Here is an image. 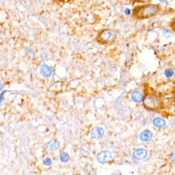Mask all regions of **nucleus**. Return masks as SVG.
Here are the masks:
<instances>
[{"instance_id":"1","label":"nucleus","mask_w":175,"mask_h":175,"mask_svg":"<svg viewBox=\"0 0 175 175\" xmlns=\"http://www.w3.org/2000/svg\"><path fill=\"white\" fill-rule=\"evenodd\" d=\"M162 9L159 4L147 3L137 5L132 11V18L136 20L147 19L158 15Z\"/></svg>"},{"instance_id":"2","label":"nucleus","mask_w":175,"mask_h":175,"mask_svg":"<svg viewBox=\"0 0 175 175\" xmlns=\"http://www.w3.org/2000/svg\"><path fill=\"white\" fill-rule=\"evenodd\" d=\"M117 37V32L114 29H106L101 31L97 37L99 42L103 44L112 43Z\"/></svg>"},{"instance_id":"3","label":"nucleus","mask_w":175,"mask_h":175,"mask_svg":"<svg viewBox=\"0 0 175 175\" xmlns=\"http://www.w3.org/2000/svg\"><path fill=\"white\" fill-rule=\"evenodd\" d=\"M144 104L146 108L155 109L158 107L160 100L158 96L154 93L147 94L144 99Z\"/></svg>"},{"instance_id":"4","label":"nucleus","mask_w":175,"mask_h":175,"mask_svg":"<svg viewBox=\"0 0 175 175\" xmlns=\"http://www.w3.org/2000/svg\"><path fill=\"white\" fill-rule=\"evenodd\" d=\"M97 158L99 162L103 164L111 158V154L110 151H101L98 154Z\"/></svg>"},{"instance_id":"5","label":"nucleus","mask_w":175,"mask_h":175,"mask_svg":"<svg viewBox=\"0 0 175 175\" xmlns=\"http://www.w3.org/2000/svg\"><path fill=\"white\" fill-rule=\"evenodd\" d=\"M147 155V151L145 149H138L134 153V157L137 160H142L146 157Z\"/></svg>"},{"instance_id":"6","label":"nucleus","mask_w":175,"mask_h":175,"mask_svg":"<svg viewBox=\"0 0 175 175\" xmlns=\"http://www.w3.org/2000/svg\"><path fill=\"white\" fill-rule=\"evenodd\" d=\"M104 132V130L102 127H95L91 130V137L94 138L99 139L103 136Z\"/></svg>"},{"instance_id":"7","label":"nucleus","mask_w":175,"mask_h":175,"mask_svg":"<svg viewBox=\"0 0 175 175\" xmlns=\"http://www.w3.org/2000/svg\"><path fill=\"white\" fill-rule=\"evenodd\" d=\"M153 136V132L149 130H144L142 132L140 135V138L141 140L143 142H147L149 141Z\"/></svg>"},{"instance_id":"8","label":"nucleus","mask_w":175,"mask_h":175,"mask_svg":"<svg viewBox=\"0 0 175 175\" xmlns=\"http://www.w3.org/2000/svg\"><path fill=\"white\" fill-rule=\"evenodd\" d=\"M40 72L43 77H49L52 73V69L48 65L43 64L41 66Z\"/></svg>"},{"instance_id":"9","label":"nucleus","mask_w":175,"mask_h":175,"mask_svg":"<svg viewBox=\"0 0 175 175\" xmlns=\"http://www.w3.org/2000/svg\"><path fill=\"white\" fill-rule=\"evenodd\" d=\"M132 100L136 103H140L143 100V96L140 91H133L131 95Z\"/></svg>"},{"instance_id":"10","label":"nucleus","mask_w":175,"mask_h":175,"mask_svg":"<svg viewBox=\"0 0 175 175\" xmlns=\"http://www.w3.org/2000/svg\"><path fill=\"white\" fill-rule=\"evenodd\" d=\"M47 147L51 151H55L59 148L60 143L55 140H51L46 144Z\"/></svg>"},{"instance_id":"11","label":"nucleus","mask_w":175,"mask_h":175,"mask_svg":"<svg viewBox=\"0 0 175 175\" xmlns=\"http://www.w3.org/2000/svg\"><path fill=\"white\" fill-rule=\"evenodd\" d=\"M153 124L156 127L161 128L166 125V120L161 118H156L153 120Z\"/></svg>"},{"instance_id":"12","label":"nucleus","mask_w":175,"mask_h":175,"mask_svg":"<svg viewBox=\"0 0 175 175\" xmlns=\"http://www.w3.org/2000/svg\"><path fill=\"white\" fill-rule=\"evenodd\" d=\"M60 160L62 162H66L69 160L70 155L67 153L64 152L61 154L60 157Z\"/></svg>"},{"instance_id":"13","label":"nucleus","mask_w":175,"mask_h":175,"mask_svg":"<svg viewBox=\"0 0 175 175\" xmlns=\"http://www.w3.org/2000/svg\"><path fill=\"white\" fill-rule=\"evenodd\" d=\"M174 74V72L172 68H168L165 70L164 74L166 75V77L168 78H170L172 77Z\"/></svg>"},{"instance_id":"14","label":"nucleus","mask_w":175,"mask_h":175,"mask_svg":"<svg viewBox=\"0 0 175 175\" xmlns=\"http://www.w3.org/2000/svg\"><path fill=\"white\" fill-rule=\"evenodd\" d=\"M152 0H132V3H147L151 1Z\"/></svg>"},{"instance_id":"15","label":"nucleus","mask_w":175,"mask_h":175,"mask_svg":"<svg viewBox=\"0 0 175 175\" xmlns=\"http://www.w3.org/2000/svg\"><path fill=\"white\" fill-rule=\"evenodd\" d=\"M170 26L172 30L175 33V18L173 19L170 22Z\"/></svg>"},{"instance_id":"16","label":"nucleus","mask_w":175,"mask_h":175,"mask_svg":"<svg viewBox=\"0 0 175 175\" xmlns=\"http://www.w3.org/2000/svg\"><path fill=\"white\" fill-rule=\"evenodd\" d=\"M44 164L45 166H51L52 163V160H51V159L47 158H46L44 160Z\"/></svg>"},{"instance_id":"17","label":"nucleus","mask_w":175,"mask_h":175,"mask_svg":"<svg viewBox=\"0 0 175 175\" xmlns=\"http://www.w3.org/2000/svg\"><path fill=\"white\" fill-rule=\"evenodd\" d=\"M163 34L166 37V38H169L170 36H171L172 35V32L170 30L166 29L163 31Z\"/></svg>"},{"instance_id":"18","label":"nucleus","mask_w":175,"mask_h":175,"mask_svg":"<svg viewBox=\"0 0 175 175\" xmlns=\"http://www.w3.org/2000/svg\"><path fill=\"white\" fill-rule=\"evenodd\" d=\"M170 159L171 161L173 162L174 164H175V153L172 154L170 157Z\"/></svg>"},{"instance_id":"19","label":"nucleus","mask_w":175,"mask_h":175,"mask_svg":"<svg viewBox=\"0 0 175 175\" xmlns=\"http://www.w3.org/2000/svg\"><path fill=\"white\" fill-rule=\"evenodd\" d=\"M6 92V91H4V92H3L2 94L1 95V103L3 101V96H4V95H5V93Z\"/></svg>"},{"instance_id":"20","label":"nucleus","mask_w":175,"mask_h":175,"mask_svg":"<svg viewBox=\"0 0 175 175\" xmlns=\"http://www.w3.org/2000/svg\"><path fill=\"white\" fill-rule=\"evenodd\" d=\"M59 1H61V2H67L69 0H59Z\"/></svg>"},{"instance_id":"21","label":"nucleus","mask_w":175,"mask_h":175,"mask_svg":"<svg viewBox=\"0 0 175 175\" xmlns=\"http://www.w3.org/2000/svg\"><path fill=\"white\" fill-rule=\"evenodd\" d=\"M160 2H164V1H166V0H159Z\"/></svg>"}]
</instances>
